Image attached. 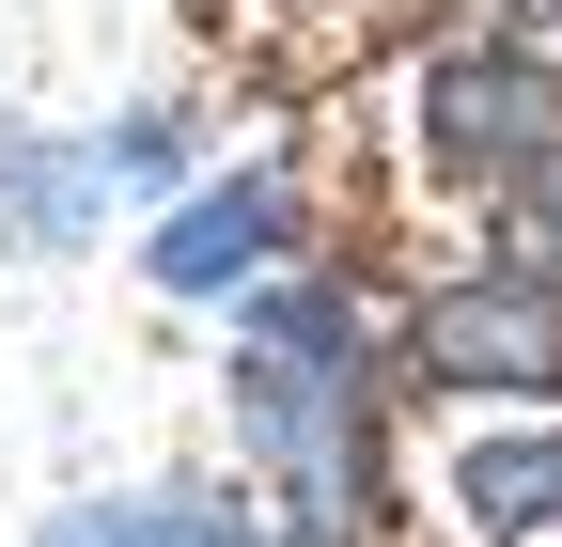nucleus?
<instances>
[{"label":"nucleus","instance_id":"6","mask_svg":"<svg viewBox=\"0 0 562 547\" xmlns=\"http://www.w3.org/2000/svg\"><path fill=\"white\" fill-rule=\"evenodd\" d=\"M47 547H220L203 516H63Z\"/></svg>","mask_w":562,"mask_h":547},{"label":"nucleus","instance_id":"1","mask_svg":"<svg viewBox=\"0 0 562 547\" xmlns=\"http://www.w3.org/2000/svg\"><path fill=\"white\" fill-rule=\"evenodd\" d=\"M344 360H360V328H344L328 298H266V345H250V376H235L266 469H281L297 516H313V547L360 532V438H344L360 406H344Z\"/></svg>","mask_w":562,"mask_h":547},{"label":"nucleus","instance_id":"5","mask_svg":"<svg viewBox=\"0 0 562 547\" xmlns=\"http://www.w3.org/2000/svg\"><path fill=\"white\" fill-rule=\"evenodd\" d=\"M453 501H469V532H562V423H516V438H484L469 469H453Z\"/></svg>","mask_w":562,"mask_h":547},{"label":"nucleus","instance_id":"3","mask_svg":"<svg viewBox=\"0 0 562 547\" xmlns=\"http://www.w3.org/2000/svg\"><path fill=\"white\" fill-rule=\"evenodd\" d=\"M266 250H281V188H266V172H235V188H203L188 220L157 235V282H172V298H203V282H235V266H266Z\"/></svg>","mask_w":562,"mask_h":547},{"label":"nucleus","instance_id":"4","mask_svg":"<svg viewBox=\"0 0 562 547\" xmlns=\"http://www.w3.org/2000/svg\"><path fill=\"white\" fill-rule=\"evenodd\" d=\"M422 345H438V376H562V313H531V298H438L422 313Z\"/></svg>","mask_w":562,"mask_h":547},{"label":"nucleus","instance_id":"2","mask_svg":"<svg viewBox=\"0 0 562 547\" xmlns=\"http://www.w3.org/2000/svg\"><path fill=\"white\" fill-rule=\"evenodd\" d=\"M547 142H562V79H547L531 47H453L438 79H422V157H438L453 188L547 172Z\"/></svg>","mask_w":562,"mask_h":547}]
</instances>
